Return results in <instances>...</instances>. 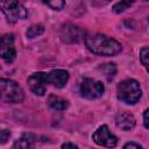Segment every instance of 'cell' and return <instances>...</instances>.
<instances>
[{"instance_id": "ac0fdd59", "label": "cell", "mask_w": 149, "mask_h": 149, "mask_svg": "<svg viewBox=\"0 0 149 149\" xmlns=\"http://www.w3.org/2000/svg\"><path fill=\"white\" fill-rule=\"evenodd\" d=\"M9 135H10L9 130H7V129H2L1 130V143L2 144L6 143V141L9 139Z\"/></svg>"}, {"instance_id": "2e32d148", "label": "cell", "mask_w": 149, "mask_h": 149, "mask_svg": "<svg viewBox=\"0 0 149 149\" xmlns=\"http://www.w3.org/2000/svg\"><path fill=\"white\" fill-rule=\"evenodd\" d=\"M132 5H133V2H130V1H120L113 6V10L115 13H121V12L126 10L128 7H130Z\"/></svg>"}, {"instance_id": "7c38bea8", "label": "cell", "mask_w": 149, "mask_h": 149, "mask_svg": "<svg viewBox=\"0 0 149 149\" xmlns=\"http://www.w3.org/2000/svg\"><path fill=\"white\" fill-rule=\"evenodd\" d=\"M48 105L52 108V109H56V111H64L69 107V101L61 98V97H57V95H50L49 99H48Z\"/></svg>"}, {"instance_id": "8fae6325", "label": "cell", "mask_w": 149, "mask_h": 149, "mask_svg": "<svg viewBox=\"0 0 149 149\" xmlns=\"http://www.w3.org/2000/svg\"><path fill=\"white\" fill-rule=\"evenodd\" d=\"M115 123H116L118 128H120L122 130H130L135 126V118L129 112H121L118 114V116L115 119Z\"/></svg>"}, {"instance_id": "9c48e42d", "label": "cell", "mask_w": 149, "mask_h": 149, "mask_svg": "<svg viewBox=\"0 0 149 149\" xmlns=\"http://www.w3.org/2000/svg\"><path fill=\"white\" fill-rule=\"evenodd\" d=\"M84 31L73 26V24H66L63 27L62 29V40L64 42H69V43H73V42H78L84 37Z\"/></svg>"}, {"instance_id": "277c9868", "label": "cell", "mask_w": 149, "mask_h": 149, "mask_svg": "<svg viewBox=\"0 0 149 149\" xmlns=\"http://www.w3.org/2000/svg\"><path fill=\"white\" fill-rule=\"evenodd\" d=\"M0 7L7 21L10 23L17 22L19 20H24L27 17V9L17 1H1Z\"/></svg>"}, {"instance_id": "9a60e30c", "label": "cell", "mask_w": 149, "mask_h": 149, "mask_svg": "<svg viewBox=\"0 0 149 149\" xmlns=\"http://www.w3.org/2000/svg\"><path fill=\"white\" fill-rule=\"evenodd\" d=\"M140 59L144 65V68L147 69V71L149 72V48H143L140 51Z\"/></svg>"}, {"instance_id": "30bf717a", "label": "cell", "mask_w": 149, "mask_h": 149, "mask_svg": "<svg viewBox=\"0 0 149 149\" xmlns=\"http://www.w3.org/2000/svg\"><path fill=\"white\" fill-rule=\"evenodd\" d=\"M69 79V73L65 70H52L48 73V80L49 84H52L57 88H62L65 86Z\"/></svg>"}, {"instance_id": "ffe728a7", "label": "cell", "mask_w": 149, "mask_h": 149, "mask_svg": "<svg viewBox=\"0 0 149 149\" xmlns=\"http://www.w3.org/2000/svg\"><path fill=\"white\" fill-rule=\"evenodd\" d=\"M143 123H144V127L149 129V108L146 109V112L143 113Z\"/></svg>"}, {"instance_id": "7a4b0ae2", "label": "cell", "mask_w": 149, "mask_h": 149, "mask_svg": "<svg viewBox=\"0 0 149 149\" xmlns=\"http://www.w3.org/2000/svg\"><path fill=\"white\" fill-rule=\"evenodd\" d=\"M116 92H118V98L128 105H133L137 102L139 99L141 98V87L135 79L122 80L118 85Z\"/></svg>"}, {"instance_id": "7402d4cb", "label": "cell", "mask_w": 149, "mask_h": 149, "mask_svg": "<svg viewBox=\"0 0 149 149\" xmlns=\"http://www.w3.org/2000/svg\"><path fill=\"white\" fill-rule=\"evenodd\" d=\"M148 20H149V19H148Z\"/></svg>"}, {"instance_id": "8992f818", "label": "cell", "mask_w": 149, "mask_h": 149, "mask_svg": "<svg viewBox=\"0 0 149 149\" xmlns=\"http://www.w3.org/2000/svg\"><path fill=\"white\" fill-rule=\"evenodd\" d=\"M92 137H93V141L97 144H99L101 147H106V148H114L116 146V143H118L116 136H114L109 132V129H108V127L106 125L100 126L94 132Z\"/></svg>"}, {"instance_id": "6da1fadb", "label": "cell", "mask_w": 149, "mask_h": 149, "mask_svg": "<svg viewBox=\"0 0 149 149\" xmlns=\"http://www.w3.org/2000/svg\"><path fill=\"white\" fill-rule=\"evenodd\" d=\"M86 45L90 51L100 56H114L121 51V44L102 34L88 35L85 38Z\"/></svg>"}, {"instance_id": "5bb4252c", "label": "cell", "mask_w": 149, "mask_h": 149, "mask_svg": "<svg viewBox=\"0 0 149 149\" xmlns=\"http://www.w3.org/2000/svg\"><path fill=\"white\" fill-rule=\"evenodd\" d=\"M44 33V27L42 24H34L31 27L28 28L26 35L28 38H34V37H37L40 35H42Z\"/></svg>"}, {"instance_id": "3957f363", "label": "cell", "mask_w": 149, "mask_h": 149, "mask_svg": "<svg viewBox=\"0 0 149 149\" xmlns=\"http://www.w3.org/2000/svg\"><path fill=\"white\" fill-rule=\"evenodd\" d=\"M0 87H1L2 101L9 102V104H19L23 101V98H24L23 91L21 86L14 80L2 78L0 81Z\"/></svg>"}, {"instance_id": "44dd1931", "label": "cell", "mask_w": 149, "mask_h": 149, "mask_svg": "<svg viewBox=\"0 0 149 149\" xmlns=\"http://www.w3.org/2000/svg\"><path fill=\"white\" fill-rule=\"evenodd\" d=\"M62 149H78V147L73 143H70V142H65L62 144Z\"/></svg>"}, {"instance_id": "e0dca14e", "label": "cell", "mask_w": 149, "mask_h": 149, "mask_svg": "<svg viewBox=\"0 0 149 149\" xmlns=\"http://www.w3.org/2000/svg\"><path fill=\"white\" fill-rule=\"evenodd\" d=\"M45 3L48 6H50L52 9H62L64 6H65V2L64 1H61V0H54V1H45Z\"/></svg>"}, {"instance_id": "ba28073f", "label": "cell", "mask_w": 149, "mask_h": 149, "mask_svg": "<svg viewBox=\"0 0 149 149\" xmlns=\"http://www.w3.org/2000/svg\"><path fill=\"white\" fill-rule=\"evenodd\" d=\"M1 58L6 63H12L16 57V50L14 47V35L6 34L1 37V47H0Z\"/></svg>"}, {"instance_id": "5b68a950", "label": "cell", "mask_w": 149, "mask_h": 149, "mask_svg": "<svg viewBox=\"0 0 149 149\" xmlns=\"http://www.w3.org/2000/svg\"><path fill=\"white\" fill-rule=\"evenodd\" d=\"M104 91H105L104 84L92 78H85L80 84V93L83 97L87 99L99 98L102 95Z\"/></svg>"}, {"instance_id": "d6986e66", "label": "cell", "mask_w": 149, "mask_h": 149, "mask_svg": "<svg viewBox=\"0 0 149 149\" xmlns=\"http://www.w3.org/2000/svg\"><path fill=\"white\" fill-rule=\"evenodd\" d=\"M123 149H142V147L135 142H128L123 146Z\"/></svg>"}, {"instance_id": "52a82bcc", "label": "cell", "mask_w": 149, "mask_h": 149, "mask_svg": "<svg viewBox=\"0 0 149 149\" xmlns=\"http://www.w3.org/2000/svg\"><path fill=\"white\" fill-rule=\"evenodd\" d=\"M48 84H49L48 73L44 72H35L28 78L29 88L36 95H43L47 91Z\"/></svg>"}, {"instance_id": "4fadbf2b", "label": "cell", "mask_w": 149, "mask_h": 149, "mask_svg": "<svg viewBox=\"0 0 149 149\" xmlns=\"http://www.w3.org/2000/svg\"><path fill=\"white\" fill-rule=\"evenodd\" d=\"M34 141L29 137H21L19 140H16L13 146L12 149H34Z\"/></svg>"}]
</instances>
